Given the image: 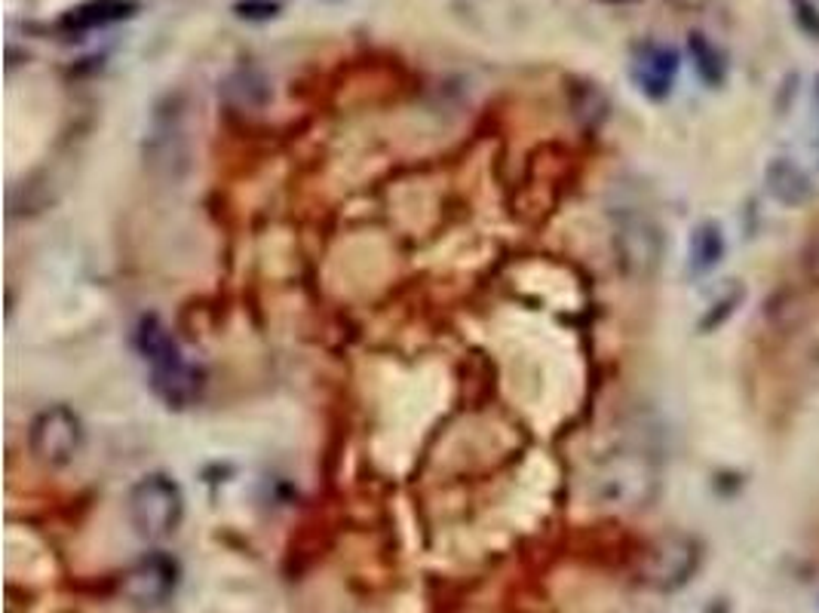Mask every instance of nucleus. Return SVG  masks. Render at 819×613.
Here are the masks:
<instances>
[{
    "label": "nucleus",
    "mask_w": 819,
    "mask_h": 613,
    "mask_svg": "<svg viewBox=\"0 0 819 613\" xmlns=\"http://www.w3.org/2000/svg\"><path fill=\"white\" fill-rule=\"evenodd\" d=\"M657 464L651 454L636 448L611 451L592 476V494L605 506H648L657 494Z\"/></svg>",
    "instance_id": "obj_1"
},
{
    "label": "nucleus",
    "mask_w": 819,
    "mask_h": 613,
    "mask_svg": "<svg viewBox=\"0 0 819 613\" xmlns=\"http://www.w3.org/2000/svg\"><path fill=\"white\" fill-rule=\"evenodd\" d=\"M611 243L620 271L632 279H651L663 258V231L639 205H617L611 212Z\"/></svg>",
    "instance_id": "obj_2"
},
{
    "label": "nucleus",
    "mask_w": 819,
    "mask_h": 613,
    "mask_svg": "<svg viewBox=\"0 0 819 613\" xmlns=\"http://www.w3.org/2000/svg\"><path fill=\"white\" fill-rule=\"evenodd\" d=\"M185 518V494L164 473L145 476L129 490V521L141 540L160 543L178 531Z\"/></svg>",
    "instance_id": "obj_3"
},
{
    "label": "nucleus",
    "mask_w": 819,
    "mask_h": 613,
    "mask_svg": "<svg viewBox=\"0 0 819 613\" xmlns=\"http://www.w3.org/2000/svg\"><path fill=\"white\" fill-rule=\"evenodd\" d=\"M703 561V549L691 533H663L644 546L639 559V583L654 592H679L694 580Z\"/></svg>",
    "instance_id": "obj_4"
},
{
    "label": "nucleus",
    "mask_w": 819,
    "mask_h": 613,
    "mask_svg": "<svg viewBox=\"0 0 819 613\" xmlns=\"http://www.w3.org/2000/svg\"><path fill=\"white\" fill-rule=\"evenodd\" d=\"M83 442H86L83 421L65 405L41 411L28 426V448L34 454V461L53 466V469L69 466L83 451Z\"/></svg>",
    "instance_id": "obj_5"
},
{
    "label": "nucleus",
    "mask_w": 819,
    "mask_h": 613,
    "mask_svg": "<svg viewBox=\"0 0 819 613\" xmlns=\"http://www.w3.org/2000/svg\"><path fill=\"white\" fill-rule=\"evenodd\" d=\"M178 586V564L166 552H150L124 573V595L136 607H160Z\"/></svg>",
    "instance_id": "obj_6"
},
{
    "label": "nucleus",
    "mask_w": 819,
    "mask_h": 613,
    "mask_svg": "<svg viewBox=\"0 0 819 613\" xmlns=\"http://www.w3.org/2000/svg\"><path fill=\"white\" fill-rule=\"evenodd\" d=\"M679 65H682V59H679V53H675L672 46L657 41H644L632 50L629 74H632V83H636L651 102H663V98H670L672 89H675Z\"/></svg>",
    "instance_id": "obj_7"
},
{
    "label": "nucleus",
    "mask_w": 819,
    "mask_h": 613,
    "mask_svg": "<svg viewBox=\"0 0 819 613\" xmlns=\"http://www.w3.org/2000/svg\"><path fill=\"white\" fill-rule=\"evenodd\" d=\"M138 13V0H83L71 7L69 13L59 19V31L65 34H86L98 28L117 25Z\"/></svg>",
    "instance_id": "obj_8"
},
{
    "label": "nucleus",
    "mask_w": 819,
    "mask_h": 613,
    "mask_svg": "<svg viewBox=\"0 0 819 613\" xmlns=\"http://www.w3.org/2000/svg\"><path fill=\"white\" fill-rule=\"evenodd\" d=\"M150 387L169 409H188L203 393V371L193 368L188 359H181L176 366L150 371Z\"/></svg>",
    "instance_id": "obj_9"
},
{
    "label": "nucleus",
    "mask_w": 819,
    "mask_h": 613,
    "mask_svg": "<svg viewBox=\"0 0 819 613\" xmlns=\"http://www.w3.org/2000/svg\"><path fill=\"white\" fill-rule=\"evenodd\" d=\"M765 184L777 203L798 209L813 200V181L801 166L789 157H774L765 169Z\"/></svg>",
    "instance_id": "obj_10"
},
{
    "label": "nucleus",
    "mask_w": 819,
    "mask_h": 613,
    "mask_svg": "<svg viewBox=\"0 0 819 613\" xmlns=\"http://www.w3.org/2000/svg\"><path fill=\"white\" fill-rule=\"evenodd\" d=\"M136 350L138 356L150 366V371L157 368H169L185 359L181 347L172 338V331L157 319V316H141L136 326Z\"/></svg>",
    "instance_id": "obj_11"
},
{
    "label": "nucleus",
    "mask_w": 819,
    "mask_h": 613,
    "mask_svg": "<svg viewBox=\"0 0 819 613\" xmlns=\"http://www.w3.org/2000/svg\"><path fill=\"white\" fill-rule=\"evenodd\" d=\"M568 105H571L574 120L584 129H599L608 120V96L601 93L599 83L592 81H571L568 83Z\"/></svg>",
    "instance_id": "obj_12"
},
{
    "label": "nucleus",
    "mask_w": 819,
    "mask_h": 613,
    "mask_svg": "<svg viewBox=\"0 0 819 613\" xmlns=\"http://www.w3.org/2000/svg\"><path fill=\"white\" fill-rule=\"evenodd\" d=\"M724 233L715 221H703L694 233H691V271L696 276L715 271L724 258Z\"/></svg>",
    "instance_id": "obj_13"
},
{
    "label": "nucleus",
    "mask_w": 819,
    "mask_h": 613,
    "mask_svg": "<svg viewBox=\"0 0 819 613\" xmlns=\"http://www.w3.org/2000/svg\"><path fill=\"white\" fill-rule=\"evenodd\" d=\"M687 53L694 59V68L700 74V81L712 86V89H718L727 77V62H724L722 50L715 46V43L706 38V34H700V31H691V38H687Z\"/></svg>",
    "instance_id": "obj_14"
},
{
    "label": "nucleus",
    "mask_w": 819,
    "mask_h": 613,
    "mask_svg": "<svg viewBox=\"0 0 819 613\" xmlns=\"http://www.w3.org/2000/svg\"><path fill=\"white\" fill-rule=\"evenodd\" d=\"M280 0H237L233 3V13L237 19H246V22H267L280 15Z\"/></svg>",
    "instance_id": "obj_15"
},
{
    "label": "nucleus",
    "mask_w": 819,
    "mask_h": 613,
    "mask_svg": "<svg viewBox=\"0 0 819 613\" xmlns=\"http://www.w3.org/2000/svg\"><path fill=\"white\" fill-rule=\"evenodd\" d=\"M795 3V19H798V25L805 28L807 34H813L819 38V10L810 3V0H792Z\"/></svg>",
    "instance_id": "obj_16"
},
{
    "label": "nucleus",
    "mask_w": 819,
    "mask_h": 613,
    "mask_svg": "<svg viewBox=\"0 0 819 613\" xmlns=\"http://www.w3.org/2000/svg\"><path fill=\"white\" fill-rule=\"evenodd\" d=\"M805 267H807V273L813 276V279H819V236H813V240H810V245H807Z\"/></svg>",
    "instance_id": "obj_17"
},
{
    "label": "nucleus",
    "mask_w": 819,
    "mask_h": 613,
    "mask_svg": "<svg viewBox=\"0 0 819 613\" xmlns=\"http://www.w3.org/2000/svg\"><path fill=\"white\" fill-rule=\"evenodd\" d=\"M601 3H608V7H632V3H639V0H601Z\"/></svg>",
    "instance_id": "obj_18"
}]
</instances>
